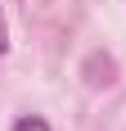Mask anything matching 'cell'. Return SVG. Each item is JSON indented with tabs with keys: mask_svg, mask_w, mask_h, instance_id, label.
Listing matches in <instances>:
<instances>
[{
	"mask_svg": "<svg viewBox=\"0 0 126 131\" xmlns=\"http://www.w3.org/2000/svg\"><path fill=\"white\" fill-rule=\"evenodd\" d=\"M14 131H50V122H45V118H36V113H27V118H18V122H14Z\"/></svg>",
	"mask_w": 126,
	"mask_h": 131,
	"instance_id": "1",
	"label": "cell"
},
{
	"mask_svg": "<svg viewBox=\"0 0 126 131\" xmlns=\"http://www.w3.org/2000/svg\"><path fill=\"white\" fill-rule=\"evenodd\" d=\"M5 45H9V32H5V14H0V54H5Z\"/></svg>",
	"mask_w": 126,
	"mask_h": 131,
	"instance_id": "2",
	"label": "cell"
}]
</instances>
